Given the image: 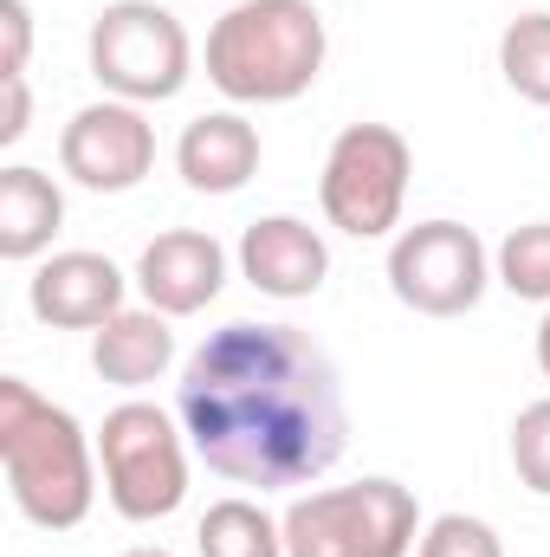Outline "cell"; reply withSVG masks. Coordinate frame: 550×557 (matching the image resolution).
I'll return each mask as SVG.
<instances>
[{
  "instance_id": "17",
  "label": "cell",
  "mask_w": 550,
  "mask_h": 557,
  "mask_svg": "<svg viewBox=\"0 0 550 557\" xmlns=\"http://www.w3.org/2000/svg\"><path fill=\"white\" fill-rule=\"evenodd\" d=\"M499 72L525 104L550 111V13H518L499 33Z\"/></svg>"
},
{
  "instance_id": "21",
  "label": "cell",
  "mask_w": 550,
  "mask_h": 557,
  "mask_svg": "<svg viewBox=\"0 0 550 557\" xmlns=\"http://www.w3.org/2000/svg\"><path fill=\"white\" fill-rule=\"evenodd\" d=\"M26 59H33V7L0 0V78H26Z\"/></svg>"
},
{
  "instance_id": "7",
  "label": "cell",
  "mask_w": 550,
  "mask_h": 557,
  "mask_svg": "<svg viewBox=\"0 0 550 557\" xmlns=\"http://www.w3.org/2000/svg\"><path fill=\"white\" fill-rule=\"evenodd\" d=\"M195 72L188 26L155 0H111L91 20V78L124 104H168Z\"/></svg>"
},
{
  "instance_id": "4",
  "label": "cell",
  "mask_w": 550,
  "mask_h": 557,
  "mask_svg": "<svg viewBox=\"0 0 550 557\" xmlns=\"http://www.w3.org/2000/svg\"><path fill=\"white\" fill-rule=\"evenodd\" d=\"M285 557H409L421 506L402 480H357L285 506Z\"/></svg>"
},
{
  "instance_id": "2",
  "label": "cell",
  "mask_w": 550,
  "mask_h": 557,
  "mask_svg": "<svg viewBox=\"0 0 550 557\" xmlns=\"http://www.w3.org/2000/svg\"><path fill=\"white\" fill-rule=\"evenodd\" d=\"M98 447L72 409L46 403L26 376H0V467L20 519L39 532H72L91 519L98 499Z\"/></svg>"
},
{
  "instance_id": "18",
  "label": "cell",
  "mask_w": 550,
  "mask_h": 557,
  "mask_svg": "<svg viewBox=\"0 0 550 557\" xmlns=\"http://www.w3.org/2000/svg\"><path fill=\"white\" fill-rule=\"evenodd\" d=\"M492 278L512 292V298H532V305H550V221H525L499 240L492 253Z\"/></svg>"
},
{
  "instance_id": "11",
  "label": "cell",
  "mask_w": 550,
  "mask_h": 557,
  "mask_svg": "<svg viewBox=\"0 0 550 557\" xmlns=\"http://www.w3.org/2000/svg\"><path fill=\"white\" fill-rule=\"evenodd\" d=\"M124 292H130V278L117 273L104 253L72 247V253H46L39 260V273L26 285V305L52 331H98V324H111L124 311Z\"/></svg>"
},
{
  "instance_id": "13",
  "label": "cell",
  "mask_w": 550,
  "mask_h": 557,
  "mask_svg": "<svg viewBox=\"0 0 550 557\" xmlns=\"http://www.w3.org/2000/svg\"><path fill=\"white\" fill-rule=\"evenodd\" d=\"M175 169L195 195H240L260 175V131L240 111H208L182 131Z\"/></svg>"
},
{
  "instance_id": "22",
  "label": "cell",
  "mask_w": 550,
  "mask_h": 557,
  "mask_svg": "<svg viewBox=\"0 0 550 557\" xmlns=\"http://www.w3.org/2000/svg\"><path fill=\"white\" fill-rule=\"evenodd\" d=\"M0 91H7V111H0V143L13 149V143L26 137V124H33V98H26V78H0Z\"/></svg>"
},
{
  "instance_id": "23",
  "label": "cell",
  "mask_w": 550,
  "mask_h": 557,
  "mask_svg": "<svg viewBox=\"0 0 550 557\" xmlns=\"http://www.w3.org/2000/svg\"><path fill=\"white\" fill-rule=\"evenodd\" d=\"M538 370L550 376V311H545V324H538Z\"/></svg>"
},
{
  "instance_id": "10",
  "label": "cell",
  "mask_w": 550,
  "mask_h": 557,
  "mask_svg": "<svg viewBox=\"0 0 550 557\" xmlns=\"http://www.w3.org/2000/svg\"><path fill=\"white\" fill-rule=\"evenodd\" d=\"M137 285H142V305H155L162 318H195L227 285V247L214 234H201V227H168V234H155L142 247Z\"/></svg>"
},
{
  "instance_id": "3",
  "label": "cell",
  "mask_w": 550,
  "mask_h": 557,
  "mask_svg": "<svg viewBox=\"0 0 550 557\" xmlns=\"http://www.w3.org/2000/svg\"><path fill=\"white\" fill-rule=\"evenodd\" d=\"M330 52L311 0H234L208 26V78L234 104H291L317 85Z\"/></svg>"
},
{
  "instance_id": "8",
  "label": "cell",
  "mask_w": 550,
  "mask_h": 557,
  "mask_svg": "<svg viewBox=\"0 0 550 557\" xmlns=\"http://www.w3.org/2000/svg\"><path fill=\"white\" fill-rule=\"evenodd\" d=\"M492 253L466 221H414L389 247V292L421 318H460L486 298Z\"/></svg>"
},
{
  "instance_id": "1",
  "label": "cell",
  "mask_w": 550,
  "mask_h": 557,
  "mask_svg": "<svg viewBox=\"0 0 550 557\" xmlns=\"http://www.w3.org/2000/svg\"><path fill=\"white\" fill-rule=\"evenodd\" d=\"M175 409L208 473L260 493L311 486L350 441L343 376L298 324H221L188 357Z\"/></svg>"
},
{
  "instance_id": "15",
  "label": "cell",
  "mask_w": 550,
  "mask_h": 557,
  "mask_svg": "<svg viewBox=\"0 0 550 557\" xmlns=\"http://www.w3.org/2000/svg\"><path fill=\"white\" fill-rule=\"evenodd\" d=\"M65 227V195L46 169L7 162L0 169V260H39Z\"/></svg>"
},
{
  "instance_id": "14",
  "label": "cell",
  "mask_w": 550,
  "mask_h": 557,
  "mask_svg": "<svg viewBox=\"0 0 550 557\" xmlns=\"http://www.w3.org/2000/svg\"><path fill=\"white\" fill-rule=\"evenodd\" d=\"M175 363V331H168V318L155 311V305H142V311H117L111 324H98V337H91V370L104 376V383H117V389H142V383H155L162 370Z\"/></svg>"
},
{
  "instance_id": "5",
  "label": "cell",
  "mask_w": 550,
  "mask_h": 557,
  "mask_svg": "<svg viewBox=\"0 0 550 557\" xmlns=\"http://www.w3.org/2000/svg\"><path fill=\"white\" fill-rule=\"evenodd\" d=\"M414 149L396 124H350L337 131L324 175H317V201L324 221L350 240H383L402 227V201H409Z\"/></svg>"
},
{
  "instance_id": "16",
  "label": "cell",
  "mask_w": 550,
  "mask_h": 557,
  "mask_svg": "<svg viewBox=\"0 0 550 557\" xmlns=\"http://www.w3.org/2000/svg\"><path fill=\"white\" fill-rule=\"evenodd\" d=\"M201 557H285V525L260 512V499H214L195 525Z\"/></svg>"
},
{
  "instance_id": "9",
  "label": "cell",
  "mask_w": 550,
  "mask_h": 557,
  "mask_svg": "<svg viewBox=\"0 0 550 557\" xmlns=\"http://www.w3.org/2000/svg\"><path fill=\"white\" fill-rule=\"evenodd\" d=\"M59 169L91 195H124L155 169V124L142 117V104H124V98L85 104L59 131Z\"/></svg>"
},
{
  "instance_id": "20",
  "label": "cell",
  "mask_w": 550,
  "mask_h": 557,
  "mask_svg": "<svg viewBox=\"0 0 550 557\" xmlns=\"http://www.w3.org/2000/svg\"><path fill=\"white\" fill-rule=\"evenodd\" d=\"M414 557H505L499 532L473 512H440L427 532H421V552Z\"/></svg>"
},
{
  "instance_id": "24",
  "label": "cell",
  "mask_w": 550,
  "mask_h": 557,
  "mask_svg": "<svg viewBox=\"0 0 550 557\" xmlns=\"http://www.w3.org/2000/svg\"><path fill=\"white\" fill-rule=\"evenodd\" d=\"M117 557H175V552H162V545H130V552H117Z\"/></svg>"
},
{
  "instance_id": "12",
  "label": "cell",
  "mask_w": 550,
  "mask_h": 557,
  "mask_svg": "<svg viewBox=\"0 0 550 557\" xmlns=\"http://www.w3.org/2000/svg\"><path fill=\"white\" fill-rule=\"evenodd\" d=\"M240 273L253 292H266V298H311L324 278H330V247H324V234L311 227V221H298V214H266V221H253L247 234H240Z\"/></svg>"
},
{
  "instance_id": "19",
  "label": "cell",
  "mask_w": 550,
  "mask_h": 557,
  "mask_svg": "<svg viewBox=\"0 0 550 557\" xmlns=\"http://www.w3.org/2000/svg\"><path fill=\"white\" fill-rule=\"evenodd\" d=\"M512 473L538 499H550V396L532 403V409H518V421H512Z\"/></svg>"
},
{
  "instance_id": "6",
  "label": "cell",
  "mask_w": 550,
  "mask_h": 557,
  "mask_svg": "<svg viewBox=\"0 0 550 557\" xmlns=\"http://www.w3.org/2000/svg\"><path fill=\"white\" fill-rule=\"evenodd\" d=\"M188 428L162 416L155 403H117L98 428V467H104V499L117 519L155 525L188 499Z\"/></svg>"
}]
</instances>
